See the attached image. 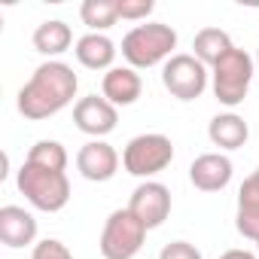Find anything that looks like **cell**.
<instances>
[{"mask_svg": "<svg viewBox=\"0 0 259 259\" xmlns=\"http://www.w3.org/2000/svg\"><path fill=\"white\" fill-rule=\"evenodd\" d=\"M159 259H201V253H198V247L189 244V241H171V244L162 247Z\"/></svg>", "mask_w": 259, "mask_h": 259, "instance_id": "603a6c76", "label": "cell"}, {"mask_svg": "<svg viewBox=\"0 0 259 259\" xmlns=\"http://www.w3.org/2000/svg\"><path fill=\"white\" fill-rule=\"evenodd\" d=\"M207 138L220 150H241L250 138V128L238 113H220L207 125Z\"/></svg>", "mask_w": 259, "mask_h": 259, "instance_id": "5bb4252c", "label": "cell"}, {"mask_svg": "<svg viewBox=\"0 0 259 259\" xmlns=\"http://www.w3.org/2000/svg\"><path fill=\"white\" fill-rule=\"evenodd\" d=\"M76 61L89 70H113L116 58V43L107 34H85L76 40Z\"/></svg>", "mask_w": 259, "mask_h": 259, "instance_id": "9a60e30c", "label": "cell"}, {"mask_svg": "<svg viewBox=\"0 0 259 259\" xmlns=\"http://www.w3.org/2000/svg\"><path fill=\"white\" fill-rule=\"evenodd\" d=\"M76 168L85 180L92 183H107L116 168H119V153L107 144V141H89L79 153H76Z\"/></svg>", "mask_w": 259, "mask_h": 259, "instance_id": "30bf717a", "label": "cell"}, {"mask_svg": "<svg viewBox=\"0 0 259 259\" xmlns=\"http://www.w3.org/2000/svg\"><path fill=\"white\" fill-rule=\"evenodd\" d=\"M235 229H238L244 238H250V241H259V210H238Z\"/></svg>", "mask_w": 259, "mask_h": 259, "instance_id": "cb8c5ba5", "label": "cell"}, {"mask_svg": "<svg viewBox=\"0 0 259 259\" xmlns=\"http://www.w3.org/2000/svg\"><path fill=\"white\" fill-rule=\"evenodd\" d=\"M238 210H259V174L256 171L238 189Z\"/></svg>", "mask_w": 259, "mask_h": 259, "instance_id": "44dd1931", "label": "cell"}, {"mask_svg": "<svg viewBox=\"0 0 259 259\" xmlns=\"http://www.w3.org/2000/svg\"><path fill=\"white\" fill-rule=\"evenodd\" d=\"M256 174H259V168H256Z\"/></svg>", "mask_w": 259, "mask_h": 259, "instance_id": "4316f807", "label": "cell"}, {"mask_svg": "<svg viewBox=\"0 0 259 259\" xmlns=\"http://www.w3.org/2000/svg\"><path fill=\"white\" fill-rule=\"evenodd\" d=\"M16 186L37 210H46V213H58L70 201V180H67V174L49 171V168H37L31 162H25L19 168Z\"/></svg>", "mask_w": 259, "mask_h": 259, "instance_id": "3957f363", "label": "cell"}, {"mask_svg": "<svg viewBox=\"0 0 259 259\" xmlns=\"http://www.w3.org/2000/svg\"><path fill=\"white\" fill-rule=\"evenodd\" d=\"M256 244H259V241H256Z\"/></svg>", "mask_w": 259, "mask_h": 259, "instance_id": "83f0119b", "label": "cell"}, {"mask_svg": "<svg viewBox=\"0 0 259 259\" xmlns=\"http://www.w3.org/2000/svg\"><path fill=\"white\" fill-rule=\"evenodd\" d=\"M256 73H259V55H256Z\"/></svg>", "mask_w": 259, "mask_h": 259, "instance_id": "484cf974", "label": "cell"}, {"mask_svg": "<svg viewBox=\"0 0 259 259\" xmlns=\"http://www.w3.org/2000/svg\"><path fill=\"white\" fill-rule=\"evenodd\" d=\"M76 85H79V79H76L70 64L46 61L22 85V92H19V113L25 119H34V122L49 119V116H55L58 110H64L76 98Z\"/></svg>", "mask_w": 259, "mask_h": 259, "instance_id": "6da1fadb", "label": "cell"}, {"mask_svg": "<svg viewBox=\"0 0 259 259\" xmlns=\"http://www.w3.org/2000/svg\"><path fill=\"white\" fill-rule=\"evenodd\" d=\"M220 259H256V256H253L250 250H226Z\"/></svg>", "mask_w": 259, "mask_h": 259, "instance_id": "d4e9b609", "label": "cell"}, {"mask_svg": "<svg viewBox=\"0 0 259 259\" xmlns=\"http://www.w3.org/2000/svg\"><path fill=\"white\" fill-rule=\"evenodd\" d=\"M192 49H195V58L204 64V67H213L217 61H223L235 46H232V37L220 28H204L195 34L192 40Z\"/></svg>", "mask_w": 259, "mask_h": 259, "instance_id": "e0dca14e", "label": "cell"}, {"mask_svg": "<svg viewBox=\"0 0 259 259\" xmlns=\"http://www.w3.org/2000/svg\"><path fill=\"white\" fill-rule=\"evenodd\" d=\"M70 43H73V31L61 19H49V22L37 25V31H34V49L40 55H46L49 61L58 58L61 52H67Z\"/></svg>", "mask_w": 259, "mask_h": 259, "instance_id": "2e32d148", "label": "cell"}, {"mask_svg": "<svg viewBox=\"0 0 259 259\" xmlns=\"http://www.w3.org/2000/svg\"><path fill=\"white\" fill-rule=\"evenodd\" d=\"M162 82L177 101H195L207 89V67L195 55H174L162 67Z\"/></svg>", "mask_w": 259, "mask_h": 259, "instance_id": "52a82bcc", "label": "cell"}, {"mask_svg": "<svg viewBox=\"0 0 259 259\" xmlns=\"http://www.w3.org/2000/svg\"><path fill=\"white\" fill-rule=\"evenodd\" d=\"M147 241V226L128 210L119 207L107 217L101 232V256L104 259H135Z\"/></svg>", "mask_w": 259, "mask_h": 259, "instance_id": "277c9868", "label": "cell"}, {"mask_svg": "<svg viewBox=\"0 0 259 259\" xmlns=\"http://www.w3.org/2000/svg\"><path fill=\"white\" fill-rule=\"evenodd\" d=\"M34 238H37V220H34V213H28L19 204L0 207V241H4L7 247L19 250V247L34 244Z\"/></svg>", "mask_w": 259, "mask_h": 259, "instance_id": "7c38bea8", "label": "cell"}, {"mask_svg": "<svg viewBox=\"0 0 259 259\" xmlns=\"http://www.w3.org/2000/svg\"><path fill=\"white\" fill-rule=\"evenodd\" d=\"M174 49H177V31L171 25H162V22L138 25L122 37V55L135 70L156 67L165 58H174L171 55Z\"/></svg>", "mask_w": 259, "mask_h": 259, "instance_id": "7a4b0ae2", "label": "cell"}, {"mask_svg": "<svg viewBox=\"0 0 259 259\" xmlns=\"http://www.w3.org/2000/svg\"><path fill=\"white\" fill-rule=\"evenodd\" d=\"M73 122H76V128H79L82 135H92L95 141H101L104 135H110L113 128H116L119 113H116V107L104 95L101 98L98 95H85L73 107Z\"/></svg>", "mask_w": 259, "mask_h": 259, "instance_id": "9c48e42d", "label": "cell"}, {"mask_svg": "<svg viewBox=\"0 0 259 259\" xmlns=\"http://www.w3.org/2000/svg\"><path fill=\"white\" fill-rule=\"evenodd\" d=\"M25 162L37 165V168H49V171H61L64 174V168H67V150L58 141H37L31 147V153H28Z\"/></svg>", "mask_w": 259, "mask_h": 259, "instance_id": "d6986e66", "label": "cell"}, {"mask_svg": "<svg viewBox=\"0 0 259 259\" xmlns=\"http://www.w3.org/2000/svg\"><path fill=\"white\" fill-rule=\"evenodd\" d=\"M174 162V144L165 135H138L128 141L122 153V165L135 177H153Z\"/></svg>", "mask_w": 259, "mask_h": 259, "instance_id": "8992f818", "label": "cell"}, {"mask_svg": "<svg viewBox=\"0 0 259 259\" xmlns=\"http://www.w3.org/2000/svg\"><path fill=\"white\" fill-rule=\"evenodd\" d=\"M128 210H132V213L147 226V232H150V229H159V226L168 220V213H171V189H168L165 183L147 180V183H141V186L132 192Z\"/></svg>", "mask_w": 259, "mask_h": 259, "instance_id": "ba28073f", "label": "cell"}, {"mask_svg": "<svg viewBox=\"0 0 259 259\" xmlns=\"http://www.w3.org/2000/svg\"><path fill=\"white\" fill-rule=\"evenodd\" d=\"M144 92V82H141V73L135 67H113L104 73L101 79V95L113 104V107H128L135 104Z\"/></svg>", "mask_w": 259, "mask_h": 259, "instance_id": "4fadbf2b", "label": "cell"}, {"mask_svg": "<svg viewBox=\"0 0 259 259\" xmlns=\"http://www.w3.org/2000/svg\"><path fill=\"white\" fill-rule=\"evenodd\" d=\"M189 180L201 192H220L232 180V162L223 153H204L189 165Z\"/></svg>", "mask_w": 259, "mask_h": 259, "instance_id": "8fae6325", "label": "cell"}, {"mask_svg": "<svg viewBox=\"0 0 259 259\" xmlns=\"http://www.w3.org/2000/svg\"><path fill=\"white\" fill-rule=\"evenodd\" d=\"M31 259H73V253L67 250V244H61V241H55V238H46V241L34 244Z\"/></svg>", "mask_w": 259, "mask_h": 259, "instance_id": "7402d4cb", "label": "cell"}, {"mask_svg": "<svg viewBox=\"0 0 259 259\" xmlns=\"http://www.w3.org/2000/svg\"><path fill=\"white\" fill-rule=\"evenodd\" d=\"M210 73H213V95H217V101L226 104V107H238L247 98V92H250V79L256 73V64H253V58L244 49H232L223 61H217L210 67Z\"/></svg>", "mask_w": 259, "mask_h": 259, "instance_id": "5b68a950", "label": "cell"}, {"mask_svg": "<svg viewBox=\"0 0 259 259\" xmlns=\"http://www.w3.org/2000/svg\"><path fill=\"white\" fill-rule=\"evenodd\" d=\"M79 19L85 28H92V34H101L119 22V4L116 0H85L79 7Z\"/></svg>", "mask_w": 259, "mask_h": 259, "instance_id": "ac0fdd59", "label": "cell"}, {"mask_svg": "<svg viewBox=\"0 0 259 259\" xmlns=\"http://www.w3.org/2000/svg\"><path fill=\"white\" fill-rule=\"evenodd\" d=\"M116 4H119V19L125 22H141L156 10L153 0H116Z\"/></svg>", "mask_w": 259, "mask_h": 259, "instance_id": "ffe728a7", "label": "cell"}]
</instances>
